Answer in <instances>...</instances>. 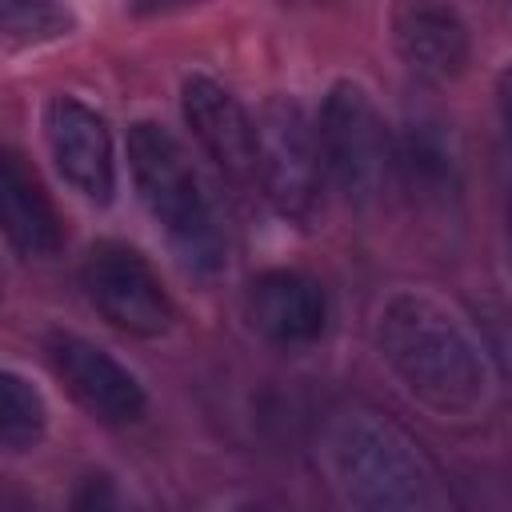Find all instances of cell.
I'll return each mask as SVG.
<instances>
[{"mask_svg":"<svg viewBox=\"0 0 512 512\" xmlns=\"http://www.w3.org/2000/svg\"><path fill=\"white\" fill-rule=\"evenodd\" d=\"M500 220H504V256H508V272H512V180H508V188H504Z\"/></svg>","mask_w":512,"mask_h":512,"instance_id":"cell-18","label":"cell"},{"mask_svg":"<svg viewBox=\"0 0 512 512\" xmlns=\"http://www.w3.org/2000/svg\"><path fill=\"white\" fill-rule=\"evenodd\" d=\"M496 112H500V128H504V140L512 148V60L500 68L496 76Z\"/></svg>","mask_w":512,"mask_h":512,"instance_id":"cell-16","label":"cell"},{"mask_svg":"<svg viewBox=\"0 0 512 512\" xmlns=\"http://www.w3.org/2000/svg\"><path fill=\"white\" fill-rule=\"evenodd\" d=\"M192 4H204V0H132L128 8L140 12V16H160V12H180V8H192Z\"/></svg>","mask_w":512,"mask_h":512,"instance_id":"cell-17","label":"cell"},{"mask_svg":"<svg viewBox=\"0 0 512 512\" xmlns=\"http://www.w3.org/2000/svg\"><path fill=\"white\" fill-rule=\"evenodd\" d=\"M124 148L136 196L164 232L176 264L196 280H216L228 268V224L184 140L168 124L144 116L128 124Z\"/></svg>","mask_w":512,"mask_h":512,"instance_id":"cell-2","label":"cell"},{"mask_svg":"<svg viewBox=\"0 0 512 512\" xmlns=\"http://www.w3.org/2000/svg\"><path fill=\"white\" fill-rule=\"evenodd\" d=\"M180 112L200 148L232 184H256V116L208 72L180 80Z\"/></svg>","mask_w":512,"mask_h":512,"instance_id":"cell-10","label":"cell"},{"mask_svg":"<svg viewBox=\"0 0 512 512\" xmlns=\"http://www.w3.org/2000/svg\"><path fill=\"white\" fill-rule=\"evenodd\" d=\"M44 144L72 192L92 204H112L116 192V152L108 120L72 92H56L44 104Z\"/></svg>","mask_w":512,"mask_h":512,"instance_id":"cell-8","label":"cell"},{"mask_svg":"<svg viewBox=\"0 0 512 512\" xmlns=\"http://www.w3.org/2000/svg\"><path fill=\"white\" fill-rule=\"evenodd\" d=\"M0 204H4V236L12 252H20L24 260H48L60 252L64 244L60 212L44 192V184L36 180V172L16 152H4L0 164Z\"/></svg>","mask_w":512,"mask_h":512,"instance_id":"cell-12","label":"cell"},{"mask_svg":"<svg viewBox=\"0 0 512 512\" xmlns=\"http://www.w3.org/2000/svg\"><path fill=\"white\" fill-rule=\"evenodd\" d=\"M80 288L88 304L120 332L156 340L172 328L176 308L160 280V272L148 264L144 252H136L124 240H96L80 260Z\"/></svg>","mask_w":512,"mask_h":512,"instance_id":"cell-6","label":"cell"},{"mask_svg":"<svg viewBox=\"0 0 512 512\" xmlns=\"http://www.w3.org/2000/svg\"><path fill=\"white\" fill-rule=\"evenodd\" d=\"M376 348L412 400L440 416H472L492 396V368L476 336L424 292H396L376 316Z\"/></svg>","mask_w":512,"mask_h":512,"instance_id":"cell-1","label":"cell"},{"mask_svg":"<svg viewBox=\"0 0 512 512\" xmlns=\"http://www.w3.org/2000/svg\"><path fill=\"white\" fill-rule=\"evenodd\" d=\"M244 316L264 340L280 348H304L328 328V296L296 268H264L244 288Z\"/></svg>","mask_w":512,"mask_h":512,"instance_id":"cell-11","label":"cell"},{"mask_svg":"<svg viewBox=\"0 0 512 512\" xmlns=\"http://www.w3.org/2000/svg\"><path fill=\"white\" fill-rule=\"evenodd\" d=\"M48 432V404L40 388L16 368L0 372V440L12 456L32 452Z\"/></svg>","mask_w":512,"mask_h":512,"instance_id":"cell-14","label":"cell"},{"mask_svg":"<svg viewBox=\"0 0 512 512\" xmlns=\"http://www.w3.org/2000/svg\"><path fill=\"white\" fill-rule=\"evenodd\" d=\"M508 4H512V0H508Z\"/></svg>","mask_w":512,"mask_h":512,"instance_id":"cell-19","label":"cell"},{"mask_svg":"<svg viewBox=\"0 0 512 512\" xmlns=\"http://www.w3.org/2000/svg\"><path fill=\"white\" fill-rule=\"evenodd\" d=\"M324 460L352 508H436V472L396 424L372 412H344L324 436Z\"/></svg>","mask_w":512,"mask_h":512,"instance_id":"cell-3","label":"cell"},{"mask_svg":"<svg viewBox=\"0 0 512 512\" xmlns=\"http://www.w3.org/2000/svg\"><path fill=\"white\" fill-rule=\"evenodd\" d=\"M392 172H400L404 188L424 204H448L460 192V152L456 136L436 116H416L396 140Z\"/></svg>","mask_w":512,"mask_h":512,"instance_id":"cell-13","label":"cell"},{"mask_svg":"<svg viewBox=\"0 0 512 512\" xmlns=\"http://www.w3.org/2000/svg\"><path fill=\"white\" fill-rule=\"evenodd\" d=\"M316 136L324 172L336 192H344V200L352 204H372L384 192L396 156V140L372 92L356 80H336L320 100Z\"/></svg>","mask_w":512,"mask_h":512,"instance_id":"cell-5","label":"cell"},{"mask_svg":"<svg viewBox=\"0 0 512 512\" xmlns=\"http://www.w3.org/2000/svg\"><path fill=\"white\" fill-rule=\"evenodd\" d=\"M76 28V16L60 0H4V48H40L64 40Z\"/></svg>","mask_w":512,"mask_h":512,"instance_id":"cell-15","label":"cell"},{"mask_svg":"<svg viewBox=\"0 0 512 512\" xmlns=\"http://www.w3.org/2000/svg\"><path fill=\"white\" fill-rule=\"evenodd\" d=\"M388 40L400 64L428 84L456 80L472 60V32L452 0H392Z\"/></svg>","mask_w":512,"mask_h":512,"instance_id":"cell-9","label":"cell"},{"mask_svg":"<svg viewBox=\"0 0 512 512\" xmlns=\"http://www.w3.org/2000/svg\"><path fill=\"white\" fill-rule=\"evenodd\" d=\"M324 156L316 120L288 92H272L256 112V184L268 204L308 228L324 208Z\"/></svg>","mask_w":512,"mask_h":512,"instance_id":"cell-4","label":"cell"},{"mask_svg":"<svg viewBox=\"0 0 512 512\" xmlns=\"http://www.w3.org/2000/svg\"><path fill=\"white\" fill-rule=\"evenodd\" d=\"M44 356L64 384V392L100 424H136L148 412V392L132 368H124L108 348L80 332L52 328L44 336Z\"/></svg>","mask_w":512,"mask_h":512,"instance_id":"cell-7","label":"cell"}]
</instances>
